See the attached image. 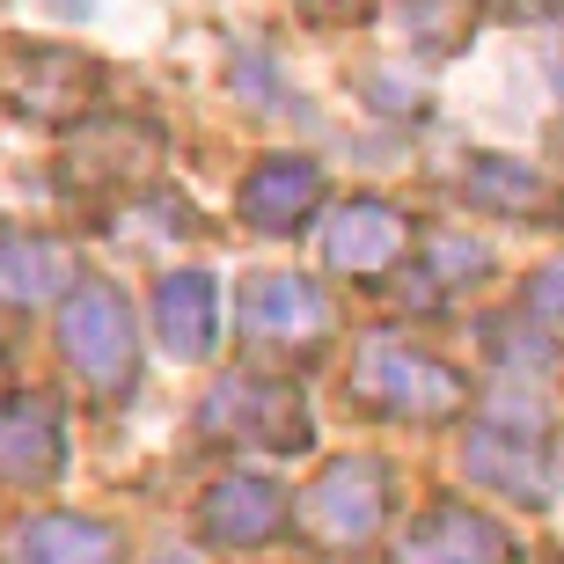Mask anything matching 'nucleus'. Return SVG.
<instances>
[{"mask_svg":"<svg viewBox=\"0 0 564 564\" xmlns=\"http://www.w3.org/2000/svg\"><path fill=\"white\" fill-rule=\"evenodd\" d=\"M528 315H535V323H564V264L528 279Z\"/></svg>","mask_w":564,"mask_h":564,"instance_id":"nucleus-19","label":"nucleus"},{"mask_svg":"<svg viewBox=\"0 0 564 564\" xmlns=\"http://www.w3.org/2000/svg\"><path fill=\"white\" fill-rule=\"evenodd\" d=\"M82 286V264L59 235H0V301L8 308H52Z\"/></svg>","mask_w":564,"mask_h":564,"instance_id":"nucleus-14","label":"nucleus"},{"mask_svg":"<svg viewBox=\"0 0 564 564\" xmlns=\"http://www.w3.org/2000/svg\"><path fill=\"white\" fill-rule=\"evenodd\" d=\"M397 564H513V543L469 506H433L403 528Z\"/></svg>","mask_w":564,"mask_h":564,"instance_id":"nucleus-11","label":"nucleus"},{"mask_svg":"<svg viewBox=\"0 0 564 564\" xmlns=\"http://www.w3.org/2000/svg\"><path fill=\"white\" fill-rule=\"evenodd\" d=\"M469 477L506 491V499H528V506H550V462H543V440L528 433V425H477L469 447Z\"/></svg>","mask_w":564,"mask_h":564,"instance_id":"nucleus-13","label":"nucleus"},{"mask_svg":"<svg viewBox=\"0 0 564 564\" xmlns=\"http://www.w3.org/2000/svg\"><path fill=\"white\" fill-rule=\"evenodd\" d=\"M235 323H242V337L286 352V345H315V337L330 330V301L301 272H257L235 286Z\"/></svg>","mask_w":564,"mask_h":564,"instance_id":"nucleus-6","label":"nucleus"},{"mask_svg":"<svg viewBox=\"0 0 564 564\" xmlns=\"http://www.w3.org/2000/svg\"><path fill=\"white\" fill-rule=\"evenodd\" d=\"M154 337L176 359H206L220 337V286L206 272H169L154 286Z\"/></svg>","mask_w":564,"mask_h":564,"instance_id":"nucleus-16","label":"nucleus"},{"mask_svg":"<svg viewBox=\"0 0 564 564\" xmlns=\"http://www.w3.org/2000/svg\"><path fill=\"white\" fill-rule=\"evenodd\" d=\"M162 169V140L147 126H88L66 140V176L82 191H132Z\"/></svg>","mask_w":564,"mask_h":564,"instance_id":"nucleus-10","label":"nucleus"},{"mask_svg":"<svg viewBox=\"0 0 564 564\" xmlns=\"http://www.w3.org/2000/svg\"><path fill=\"white\" fill-rule=\"evenodd\" d=\"M206 440H250V447H308V403L293 381L235 375L198 403Z\"/></svg>","mask_w":564,"mask_h":564,"instance_id":"nucleus-5","label":"nucleus"},{"mask_svg":"<svg viewBox=\"0 0 564 564\" xmlns=\"http://www.w3.org/2000/svg\"><path fill=\"white\" fill-rule=\"evenodd\" d=\"M154 564H198V557H184V550H162V557H154Z\"/></svg>","mask_w":564,"mask_h":564,"instance_id":"nucleus-22","label":"nucleus"},{"mask_svg":"<svg viewBox=\"0 0 564 564\" xmlns=\"http://www.w3.org/2000/svg\"><path fill=\"white\" fill-rule=\"evenodd\" d=\"M433 264H440L447 279H462V272H484V257H477V250H462V242H440V250H433Z\"/></svg>","mask_w":564,"mask_h":564,"instance_id":"nucleus-20","label":"nucleus"},{"mask_svg":"<svg viewBox=\"0 0 564 564\" xmlns=\"http://www.w3.org/2000/svg\"><path fill=\"white\" fill-rule=\"evenodd\" d=\"M315 22H345V15H367V0H301Z\"/></svg>","mask_w":564,"mask_h":564,"instance_id":"nucleus-21","label":"nucleus"},{"mask_svg":"<svg viewBox=\"0 0 564 564\" xmlns=\"http://www.w3.org/2000/svg\"><path fill=\"white\" fill-rule=\"evenodd\" d=\"M352 397L381 419H455L469 403V381L440 367L433 352H411L403 337H367L352 352Z\"/></svg>","mask_w":564,"mask_h":564,"instance_id":"nucleus-2","label":"nucleus"},{"mask_svg":"<svg viewBox=\"0 0 564 564\" xmlns=\"http://www.w3.org/2000/svg\"><path fill=\"white\" fill-rule=\"evenodd\" d=\"M104 96V66L59 44H0V104L30 126H74Z\"/></svg>","mask_w":564,"mask_h":564,"instance_id":"nucleus-3","label":"nucleus"},{"mask_svg":"<svg viewBox=\"0 0 564 564\" xmlns=\"http://www.w3.org/2000/svg\"><path fill=\"white\" fill-rule=\"evenodd\" d=\"M469 30H477V0H403V37L411 44L447 52V44H462Z\"/></svg>","mask_w":564,"mask_h":564,"instance_id":"nucleus-18","label":"nucleus"},{"mask_svg":"<svg viewBox=\"0 0 564 564\" xmlns=\"http://www.w3.org/2000/svg\"><path fill=\"white\" fill-rule=\"evenodd\" d=\"M557 147H564V132H557Z\"/></svg>","mask_w":564,"mask_h":564,"instance_id":"nucleus-23","label":"nucleus"},{"mask_svg":"<svg viewBox=\"0 0 564 564\" xmlns=\"http://www.w3.org/2000/svg\"><path fill=\"white\" fill-rule=\"evenodd\" d=\"M462 191H469L477 206H491V213H513V220H557V213H564V198L535 176V169L499 162V154H469Z\"/></svg>","mask_w":564,"mask_h":564,"instance_id":"nucleus-17","label":"nucleus"},{"mask_svg":"<svg viewBox=\"0 0 564 564\" xmlns=\"http://www.w3.org/2000/svg\"><path fill=\"white\" fill-rule=\"evenodd\" d=\"M293 499L279 477H257V469H235V477H220L206 491V506H198V535L220 550H257L272 543L279 528H286Z\"/></svg>","mask_w":564,"mask_h":564,"instance_id":"nucleus-7","label":"nucleus"},{"mask_svg":"<svg viewBox=\"0 0 564 564\" xmlns=\"http://www.w3.org/2000/svg\"><path fill=\"white\" fill-rule=\"evenodd\" d=\"M8 564H118V528L88 513H37L8 535Z\"/></svg>","mask_w":564,"mask_h":564,"instance_id":"nucleus-15","label":"nucleus"},{"mask_svg":"<svg viewBox=\"0 0 564 564\" xmlns=\"http://www.w3.org/2000/svg\"><path fill=\"white\" fill-rule=\"evenodd\" d=\"M389 513V469L375 455H337L323 477L301 491V528L330 550H359Z\"/></svg>","mask_w":564,"mask_h":564,"instance_id":"nucleus-4","label":"nucleus"},{"mask_svg":"<svg viewBox=\"0 0 564 564\" xmlns=\"http://www.w3.org/2000/svg\"><path fill=\"white\" fill-rule=\"evenodd\" d=\"M235 206H242V220H250V228L293 235L315 206H323V169H315V162H293V154H264V162L242 176Z\"/></svg>","mask_w":564,"mask_h":564,"instance_id":"nucleus-12","label":"nucleus"},{"mask_svg":"<svg viewBox=\"0 0 564 564\" xmlns=\"http://www.w3.org/2000/svg\"><path fill=\"white\" fill-rule=\"evenodd\" d=\"M66 469V419L52 397H30V389H8L0 397V477L8 484H52Z\"/></svg>","mask_w":564,"mask_h":564,"instance_id":"nucleus-8","label":"nucleus"},{"mask_svg":"<svg viewBox=\"0 0 564 564\" xmlns=\"http://www.w3.org/2000/svg\"><path fill=\"white\" fill-rule=\"evenodd\" d=\"M59 345H66V367L96 397H126L132 375H140V330H132V308L110 279H82L59 301Z\"/></svg>","mask_w":564,"mask_h":564,"instance_id":"nucleus-1","label":"nucleus"},{"mask_svg":"<svg viewBox=\"0 0 564 564\" xmlns=\"http://www.w3.org/2000/svg\"><path fill=\"white\" fill-rule=\"evenodd\" d=\"M403 250H411V228H403V213L381 206V198H352V206H337L330 228H323V264H330V272H352V279L389 272Z\"/></svg>","mask_w":564,"mask_h":564,"instance_id":"nucleus-9","label":"nucleus"}]
</instances>
